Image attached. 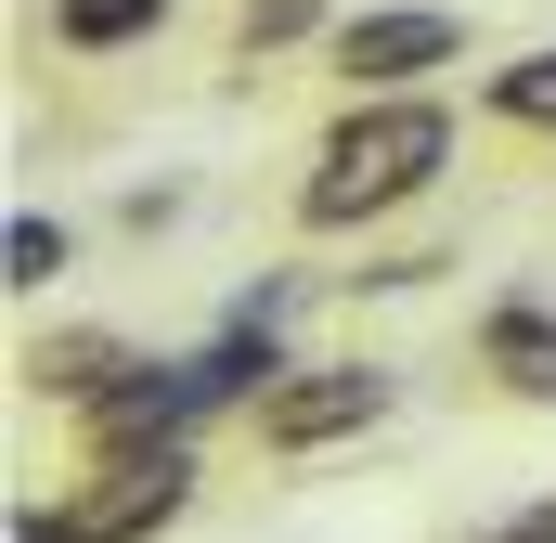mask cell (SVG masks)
<instances>
[{
    "mask_svg": "<svg viewBox=\"0 0 556 543\" xmlns=\"http://www.w3.org/2000/svg\"><path fill=\"white\" fill-rule=\"evenodd\" d=\"M466 543H556V492H544V505H518V518H492V531H466Z\"/></svg>",
    "mask_w": 556,
    "mask_h": 543,
    "instance_id": "12",
    "label": "cell"
},
{
    "mask_svg": "<svg viewBox=\"0 0 556 543\" xmlns=\"http://www.w3.org/2000/svg\"><path fill=\"white\" fill-rule=\"evenodd\" d=\"M479 376H492L505 402H556V311L531 285H505V298L479 311Z\"/></svg>",
    "mask_w": 556,
    "mask_h": 543,
    "instance_id": "6",
    "label": "cell"
},
{
    "mask_svg": "<svg viewBox=\"0 0 556 543\" xmlns=\"http://www.w3.org/2000/svg\"><path fill=\"white\" fill-rule=\"evenodd\" d=\"M440 168H453V104L440 91H350V117L324 130L311 181H298V220L311 233H363V220L415 207Z\"/></svg>",
    "mask_w": 556,
    "mask_h": 543,
    "instance_id": "1",
    "label": "cell"
},
{
    "mask_svg": "<svg viewBox=\"0 0 556 543\" xmlns=\"http://www.w3.org/2000/svg\"><path fill=\"white\" fill-rule=\"evenodd\" d=\"M389 402H402V376H389V363H298V376H285L273 402L247 414V427H260V453H285V466H298V453L363 440Z\"/></svg>",
    "mask_w": 556,
    "mask_h": 543,
    "instance_id": "3",
    "label": "cell"
},
{
    "mask_svg": "<svg viewBox=\"0 0 556 543\" xmlns=\"http://www.w3.org/2000/svg\"><path fill=\"white\" fill-rule=\"evenodd\" d=\"M207 414H194V363H130L117 389H91L78 402V440H91V466H117V453H155V440H194Z\"/></svg>",
    "mask_w": 556,
    "mask_h": 543,
    "instance_id": "4",
    "label": "cell"
},
{
    "mask_svg": "<svg viewBox=\"0 0 556 543\" xmlns=\"http://www.w3.org/2000/svg\"><path fill=\"white\" fill-rule=\"evenodd\" d=\"M194 505V440H155V453H117V466H91V492H78V518L91 543H155L168 518Z\"/></svg>",
    "mask_w": 556,
    "mask_h": 543,
    "instance_id": "5",
    "label": "cell"
},
{
    "mask_svg": "<svg viewBox=\"0 0 556 543\" xmlns=\"http://www.w3.org/2000/svg\"><path fill=\"white\" fill-rule=\"evenodd\" d=\"M324 65L350 91H427L440 65H466V13L453 0H363V13H337Z\"/></svg>",
    "mask_w": 556,
    "mask_h": 543,
    "instance_id": "2",
    "label": "cell"
},
{
    "mask_svg": "<svg viewBox=\"0 0 556 543\" xmlns=\"http://www.w3.org/2000/svg\"><path fill=\"white\" fill-rule=\"evenodd\" d=\"M65 260H78V233H65V220H39V207H13V233H0V285H26V298H39V285H65Z\"/></svg>",
    "mask_w": 556,
    "mask_h": 543,
    "instance_id": "10",
    "label": "cell"
},
{
    "mask_svg": "<svg viewBox=\"0 0 556 543\" xmlns=\"http://www.w3.org/2000/svg\"><path fill=\"white\" fill-rule=\"evenodd\" d=\"M298 39H337V13H324V0H247V26H233V65L298 52Z\"/></svg>",
    "mask_w": 556,
    "mask_h": 543,
    "instance_id": "11",
    "label": "cell"
},
{
    "mask_svg": "<svg viewBox=\"0 0 556 543\" xmlns=\"http://www.w3.org/2000/svg\"><path fill=\"white\" fill-rule=\"evenodd\" d=\"M168 26V0H52V52H78V65H104V52H130Z\"/></svg>",
    "mask_w": 556,
    "mask_h": 543,
    "instance_id": "8",
    "label": "cell"
},
{
    "mask_svg": "<svg viewBox=\"0 0 556 543\" xmlns=\"http://www.w3.org/2000/svg\"><path fill=\"white\" fill-rule=\"evenodd\" d=\"M117 376H130V350H117L104 324H65V337H39V350H26V389H52L65 414L91 402V389H117Z\"/></svg>",
    "mask_w": 556,
    "mask_h": 543,
    "instance_id": "7",
    "label": "cell"
},
{
    "mask_svg": "<svg viewBox=\"0 0 556 543\" xmlns=\"http://www.w3.org/2000/svg\"><path fill=\"white\" fill-rule=\"evenodd\" d=\"M479 117H505V130H556V39H544V52H518V65H492Z\"/></svg>",
    "mask_w": 556,
    "mask_h": 543,
    "instance_id": "9",
    "label": "cell"
},
{
    "mask_svg": "<svg viewBox=\"0 0 556 543\" xmlns=\"http://www.w3.org/2000/svg\"><path fill=\"white\" fill-rule=\"evenodd\" d=\"M13 543H91V518H78V505H65V518H39V505H26V518H13Z\"/></svg>",
    "mask_w": 556,
    "mask_h": 543,
    "instance_id": "13",
    "label": "cell"
}]
</instances>
